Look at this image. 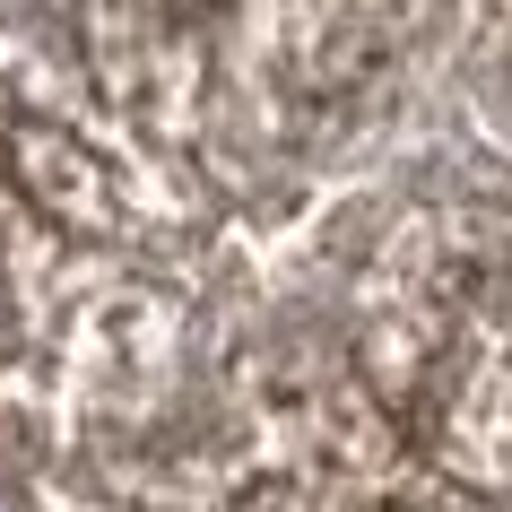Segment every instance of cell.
Masks as SVG:
<instances>
[{
	"mask_svg": "<svg viewBox=\"0 0 512 512\" xmlns=\"http://www.w3.org/2000/svg\"><path fill=\"white\" fill-rule=\"evenodd\" d=\"M382 382L443 478L512 495V217L417 235L400 261Z\"/></svg>",
	"mask_w": 512,
	"mask_h": 512,
	"instance_id": "6da1fadb",
	"label": "cell"
},
{
	"mask_svg": "<svg viewBox=\"0 0 512 512\" xmlns=\"http://www.w3.org/2000/svg\"><path fill=\"white\" fill-rule=\"evenodd\" d=\"M209 512H495L434 460L382 452L365 434H287L261 443L235 478L209 486Z\"/></svg>",
	"mask_w": 512,
	"mask_h": 512,
	"instance_id": "7a4b0ae2",
	"label": "cell"
}]
</instances>
